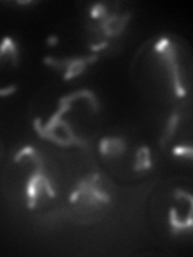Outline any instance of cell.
<instances>
[{
	"mask_svg": "<svg viewBox=\"0 0 193 257\" xmlns=\"http://www.w3.org/2000/svg\"><path fill=\"white\" fill-rule=\"evenodd\" d=\"M131 77L147 100L171 109L182 106L191 87L188 44L169 32L148 37L134 55Z\"/></svg>",
	"mask_w": 193,
	"mask_h": 257,
	"instance_id": "6da1fadb",
	"label": "cell"
},
{
	"mask_svg": "<svg viewBox=\"0 0 193 257\" xmlns=\"http://www.w3.org/2000/svg\"><path fill=\"white\" fill-rule=\"evenodd\" d=\"M31 122L40 140L64 150L87 148L99 139L102 103L90 88L55 93L36 103Z\"/></svg>",
	"mask_w": 193,
	"mask_h": 257,
	"instance_id": "7a4b0ae2",
	"label": "cell"
},
{
	"mask_svg": "<svg viewBox=\"0 0 193 257\" xmlns=\"http://www.w3.org/2000/svg\"><path fill=\"white\" fill-rule=\"evenodd\" d=\"M5 190L26 211H44L55 204L63 191L58 163L34 143L16 150L4 169Z\"/></svg>",
	"mask_w": 193,
	"mask_h": 257,
	"instance_id": "3957f363",
	"label": "cell"
},
{
	"mask_svg": "<svg viewBox=\"0 0 193 257\" xmlns=\"http://www.w3.org/2000/svg\"><path fill=\"white\" fill-rule=\"evenodd\" d=\"M95 150L103 174L119 182H139L156 166L155 150L140 135L131 132H108L99 135Z\"/></svg>",
	"mask_w": 193,
	"mask_h": 257,
	"instance_id": "277c9868",
	"label": "cell"
},
{
	"mask_svg": "<svg viewBox=\"0 0 193 257\" xmlns=\"http://www.w3.org/2000/svg\"><path fill=\"white\" fill-rule=\"evenodd\" d=\"M131 20V10L121 2L90 4L84 15L87 50L96 56L110 52L124 36Z\"/></svg>",
	"mask_w": 193,
	"mask_h": 257,
	"instance_id": "5b68a950",
	"label": "cell"
},
{
	"mask_svg": "<svg viewBox=\"0 0 193 257\" xmlns=\"http://www.w3.org/2000/svg\"><path fill=\"white\" fill-rule=\"evenodd\" d=\"M66 203L76 219H99L107 214L115 203L111 179L100 171L82 175L71 187Z\"/></svg>",
	"mask_w": 193,
	"mask_h": 257,
	"instance_id": "8992f818",
	"label": "cell"
},
{
	"mask_svg": "<svg viewBox=\"0 0 193 257\" xmlns=\"http://www.w3.org/2000/svg\"><path fill=\"white\" fill-rule=\"evenodd\" d=\"M190 116L182 106L172 108L159 135V147L169 156L179 161L191 159Z\"/></svg>",
	"mask_w": 193,
	"mask_h": 257,
	"instance_id": "52a82bcc",
	"label": "cell"
},
{
	"mask_svg": "<svg viewBox=\"0 0 193 257\" xmlns=\"http://www.w3.org/2000/svg\"><path fill=\"white\" fill-rule=\"evenodd\" d=\"M161 199V204L166 206L163 209L164 230L171 236L188 235L191 230V191L190 187L182 190L180 187H174L167 191Z\"/></svg>",
	"mask_w": 193,
	"mask_h": 257,
	"instance_id": "ba28073f",
	"label": "cell"
},
{
	"mask_svg": "<svg viewBox=\"0 0 193 257\" xmlns=\"http://www.w3.org/2000/svg\"><path fill=\"white\" fill-rule=\"evenodd\" d=\"M100 56H96L90 52L85 53H50L42 60L44 66L50 69L55 76H58L63 82H71L87 72L88 68H92L95 63H99Z\"/></svg>",
	"mask_w": 193,
	"mask_h": 257,
	"instance_id": "9c48e42d",
	"label": "cell"
},
{
	"mask_svg": "<svg viewBox=\"0 0 193 257\" xmlns=\"http://www.w3.org/2000/svg\"><path fill=\"white\" fill-rule=\"evenodd\" d=\"M21 45L16 37L5 34L0 37V76H10L12 72L16 74L21 68ZM7 84H12L7 80ZM18 85V84H16Z\"/></svg>",
	"mask_w": 193,
	"mask_h": 257,
	"instance_id": "30bf717a",
	"label": "cell"
},
{
	"mask_svg": "<svg viewBox=\"0 0 193 257\" xmlns=\"http://www.w3.org/2000/svg\"><path fill=\"white\" fill-rule=\"evenodd\" d=\"M2 158H4V143L2 139H0V164H2Z\"/></svg>",
	"mask_w": 193,
	"mask_h": 257,
	"instance_id": "8fae6325",
	"label": "cell"
}]
</instances>
